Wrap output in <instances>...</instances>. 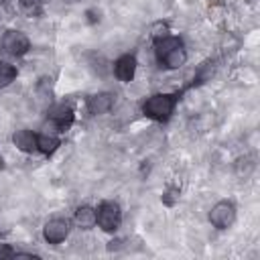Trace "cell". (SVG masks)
I'll return each instance as SVG.
<instances>
[{
	"instance_id": "cell-3",
	"label": "cell",
	"mask_w": 260,
	"mask_h": 260,
	"mask_svg": "<svg viewBox=\"0 0 260 260\" xmlns=\"http://www.w3.org/2000/svg\"><path fill=\"white\" fill-rule=\"evenodd\" d=\"M95 225L104 232H116L122 225V209L116 201H102L95 207Z\"/></svg>"
},
{
	"instance_id": "cell-6",
	"label": "cell",
	"mask_w": 260,
	"mask_h": 260,
	"mask_svg": "<svg viewBox=\"0 0 260 260\" xmlns=\"http://www.w3.org/2000/svg\"><path fill=\"white\" fill-rule=\"evenodd\" d=\"M69 221L67 219H63V217H53V219H49L47 223H45V228H43V238L49 242V244H61V242H65L67 240V236H69Z\"/></svg>"
},
{
	"instance_id": "cell-10",
	"label": "cell",
	"mask_w": 260,
	"mask_h": 260,
	"mask_svg": "<svg viewBox=\"0 0 260 260\" xmlns=\"http://www.w3.org/2000/svg\"><path fill=\"white\" fill-rule=\"evenodd\" d=\"M12 142L22 152H35L37 150V134L28 128H20L12 134Z\"/></svg>"
},
{
	"instance_id": "cell-12",
	"label": "cell",
	"mask_w": 260,
	"mask_h": 260,
	"mask_svg": "<svg viewBox=\"0 0 260 260\" xmlns=\"http://www.w3.org/2000/svg\"><path fill=\"white\" fill-rule=\"evenodd\" d=\"M57 148H59V138L55 134H47V132L37 134V150H41L43 154H53Z\"/></svg>"
},
{
	"instance_id": "cell-18",
	"label": "cell",
	"mask_w": 260,
	"mask_h": 260,
	"mask_svg": "<svg viewBox=\"0 0 260 260\" xmlns=\"http://www.w3.org/2000/svg\"><path fill=\"white\" fill-rule=\"evenodd\" d=\"M65 2H77V0H65Z\"/></svg>"
},
{
	"instance_id": "cell-2",
	"label": "cell",
	"mask_w": 260,
	"mask_h": 260,
	"mask_svg": "<svg viewBox=\"0 0 260 260\" xmlns=\"http://www.w3.org/2000/svg\"><path fill=\"white\" fill-rule=\"evenodd\" d=\"M177 100H179L177 93H154V95H150V98L144 100L142 114L146 118H150V120H156V122L169 120L171 114L175 112Z\"/></svg>"
},
{
	"instance_id": "cell-14",
	"label": "cell",
	"mask_w": 260,
	"mask_h": 260,
	"mask_svg": "<svg viewBox=\"0 0 260 260\" xmlns=\"http://www.w3.org/2000/svg\"><path fill=\"white\" fill-rule=\"evenodd\" d=\"M18 10L24 16H39L43 12V0H18Z\"/></svg>"
},
{
	"instance_id": "cell-8",
	"label": "cell",
	"mask_w": 260,
	"mask_h": 260,
	"mask_svg": "<svg viewBox=\"0 0 260 260\" xmlns=\"http://www.w3.org/2000/svg\"><path fill=\"white\" fill-rule=\"evenodd\" d=\"M112 108H114V93L110 91H100L87 98V112L93 116L108 114Z\"/></svg>"
},
{
	"instance_id": "cell-7",
	"label": "cell",
	"mask_w": 260,
	"mask_h": 260,
	"mask_svg": "<svg viewBox=\"0 0 260 260\" xmlns=\"http://www.w3.org/2000/svg\"><path fill=\"white\" fill-rule=\"evenodd\" d=\"M136 67H138V63H136V57L134 55H122L120 59H116V63H114V75L120 79V81H124V83H130L132 79H134V75H136Z\"/></svg>"
},
{
	"instance_id": "cell-11",
	"label": "cell",
	"mask_w": 260,
	"mask_h": 260,
	"mask_svg": "<svg viewBox=\"0 0 260 260\" xmlns=\"http://www.w3.org/2000/svg\"><path fill=\"white\" fill-rule=\"evenodd\" d=\"M75 223L81 230H89L95 225V207L89 205H79L75 209Z\"/></svg>"
},
{
	"instance_id": "cell-9",
	"label": "cell",
	"mask_w": 260,
	"mask_h": 260,
	"mask_svg": "<svg viewBox=\"0 0 260 260\" xmlns=\"http://www.w3.org/2000/svg\"><path fill=\"white\" fill-rule=\"evenodd\" d=\"M49 120L55 122L61 132H65L71 126V122H73V110H71V106H67V104L55 106L53 110H49Z\"/></svg>"
},
{
	"instance_id": "cell-17",
	"label": "cell",
	"mask_w": 260,
	"mask_h": 260,
	"mask_svg": "<svg viewBox=\"0 0 260 260\" xmlns=\"http://www.w3.org/2000/svg\"><path fill=\"white\" fill-rule=\"evenodd\" d=\"M14 254H16V250H14L10 244H0V260H4V258H14Z\"/></svg>"
},
{
	"instance_id": "cell-16",
	"label": "cell",
	"mask_w": 260,
	"mask_h": 260,
	"mask_svg": "<svg viewBox=\"0 0 260 260\" xmlns=\"http://www.w3.org/2000/svg\"><path fill=\"white\" fill-rule=\"evenodd\" d=\"M169 35V26L165 24V22H156L154 26H152V39L156 41V39H162V37H167Z\"/></svg>"
},
{
	"instance_id": "cell-13",
	"label": "cell",
	"mask_w": 260,
	"mask_h": 260,
	"mask_svg": "<svg viewBox=\"0 0 260 260\" xmlns=\"http://www.w3.org/2000/svg\"><path fill=\"white\" fill-rule=\"evenodd\" d=\"M16 73H18V71H16V67H14L12 63L0 59V87L10 85V83L16 79Z\"/></svg>"
},
{
	"instance_id": "cell-1",
	"label": "cell",
	"mask_w": 260,
	"mask_h": 260,
	"mask_svg": "<svg viewBox=\"0 0 260 260\" xmlns=\"http://www.w3.org/2000/svg\"><path fill=\"white\" fill-rule=\"evenodd\" d=\"M154 57H156L160 67L179 69L187 61V51H185V45L179 37L167 35V37L154 41Z\"/></svg>"
},
{
	"instance_id": "cell-19",
	"label": "cell",
	"mask_w": 260,
	"mask_h": 260,
	"mask_svg": "<svg viewBox=\"0 0 260 260\" xmlns=\"http://www.w3.org/2000/svg\"><path fill=\"white\" fill-rule=\"evenodd\" d=\"M43 2H45V0H43Z\"/></svg>"
},
{
	"instance_id": "cell-15",
	"label": "cell",
	"mask_w": 260,
	"mask_h": 260,
	"mask_svg": "<svg viewBox=\"0 0 260 260\" xmlns=\"http://www.w3.org/2000/svg\"><path fill=\"white\" fill-rule=\"evenodd\" d=\"M252 169H254V162H252L250 156H244V158L238 160V175H244V177H246Z\"/></svg>"
},
{
	"instance_id": "cell-5",
	"label": "cell",
	"mask_w": 260,
	"mask_h": 260,
	"mask_svg": "<svg viewBox=\"0 0 260 260\" xmlns=\"http://www.w3.org/2000/svg\"><path fill=\"white\" fill-rule=\"evenodd\" d=\"M2 49L12 57H22L30 49V41L22 30H6L2 37Z\"/></svg>"
},
{
	"instance_id": "cell-4",
	"label": "cell",
	"mask_w": 260,
	"mask_h": 260,
	"mask_svg": "<svg viewBox=\"0 0 260 260\" xmlns=\"http://www.w3.org/2000/svg\"><path fill=\"white\" fill-rule=\"evenodd\" d=\"M236 221V205L232 201H217L209 211V223L217 230H228Z\"/></svg>"
}]
</instances>
